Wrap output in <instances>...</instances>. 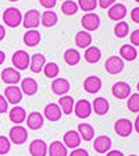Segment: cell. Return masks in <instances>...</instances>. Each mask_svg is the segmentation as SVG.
<instances>
[{"label": "cell", "instance_id": "cell-15", "mask_svg": "<svg viewBox=\"0 0 139 156\" xmlns=\"http://www.w3.org/2000/svg\"><path fill=\"white\" fill-rule=\"evenodd\" d=\"M64 145L71 148V149H77L78 146L81 145V135L74 130L67 131L64 134Z\"/></svg>", "mask_w": 139, "mask_h": 156}, {"label": "cell", "instance_id": "cell-38", "mask_svg": "<svg viewBox=\"0 0 139 156\" xmlns=\"http://www.w3.org/2000/svg\"><path fill=\"white\" fill-rule=\"evenodd\" d=\"M11 145H10V140L4 135H0V155H6L10 151Z\"/></svg>", "mask_w": 139, "mask_h": 156}, {"label": "cell", "instance_id": "cell-9", "mask_svg": "<svg viewBox=\"0 0 139 156\" xmlns=\"http://www.w3.org/2000/svg\"><path fill=\"white\" fill-rule=\"evenodd\" d=\"M107 14H109V18L113 20V21H123V18L127 16V9L121 3H114L109 9Z\"/></svg>", "mask_w": 139, "mask_h": 156}, {"label": "cell", "instance_id": "cell-47", "mask_svg": "<svg viewBox=\"0 0 139 156\" xmlns=\"http://www.w3.org/2000/svg\"><path fill=\"white\" fill-rule=\"evenodd\" d=\"M4 60H6V55H4V53L0 50V64H3Z\"/></svg>", "mask_w": 139, "mask_h": 156}, {"label": "cell", "instance_id": "cell-30", "mask_svg": "<svg viewBox=\"0 0 139 156\" xmlns=\"http://www.w3.org/2000/svg\"><path fill=\"white\" fill-rule=\"evenodd\" d=\"M93 110L96 114L99 116H103L109 112V102L104 98H96L93 102Z\"/></svg>", "mask_w": 139, "mask_h": 156}, {"label": "cell", "instance_id": "cell-4", "mask_svg": "<svg viewBox=\"0 0 139 156\" xmlns=\"http://www.w3.org/2000/svg\"><path fill=\"white\" fill-rule=\"evenodd\" d=\"M23 24L26 29H33L40 24V14L38 10H29L23 17Z\"/></svg>", "mask_w": 139, "mask_h": 156}, {"label": "cell", "instance_id": "cell-37", "mask_svg": "<svg viewBox=\"0 0 139 156\" xmlns=\"http://www.w3.org/2000/svg\"><path fill=\"white\" fill-rule=\"evenodd\" d=\"M127 106H128V109H130L132 113H138L139 112V94L131 95L130 99H128Z\"/></svg>", "mask_w": 139, "mask_h": 156}, {"label": "cell", "instance_id": "cell-41", "mask_svg": "<svg viewBox=\"0 0 139 156\" xmlns=\"http://www.w3.org/2000/svg\"><path fill=\"white\" fill-rule=\"evenodd\" d=\"M99 2V6L102 9H110L114 3H116V0H97Z\"/></svg>", "mask_w": 139, "mask_h": 156}, {"label": "cell", "instance_id": "cell-23", "mask_svg": "<svg viewBox=\"0 0 139 156\" xmlns=\"http://www.w3.org/2000/svg\"><path fill=\"white\" fill-rule=\"evenodd\" d=\"M84 57L88 63H92V64H93V63H97L102 57L100 49L96 48V46H89V48H86V50H85Z\"/></svg>", "mask_w": 139, "mask_h": 156}, {"label": "cell", "instance_id": "cell-3", "mask_svg": "<svg viewBox=\"0 0 139 156\" xmlns=\"http://www.w3.org/2000/svg\"><path fill=\"white\" fill-rule=\"evenodd\" d=\"M104 68H106V71L109 74H118V73L123 71V68H124L123 58L118 57V56H110L106 60Z\"/></svg>", "mask_w": 139, "mask_h": 156}, {"label": "cell", "instance_id": "cell-21", "mask_svg": "<svg viewBox=\"0 0 139 156\" xmlns=\"http://www.w3.org/2000/svg\"><path fill=\"white\" fill-rule=\"evenodd\" d=\"M26 124L31 130H39L43 126V117L39 112H32L26 119Z\"/></svg>", "mask_w": 139, "mask_h": 156}, {"label": "cell", "instance_id": "cell-46", "mask_svg": "<svg viewBox=\"0 0 139 156\" xmlns=\"http://www.w3.org/2000/svg\"><path fill=\"white\" fill-rule=\"evenodd\" d=\"M4 36H6V29L3 25H0V41H3Z\"/></svg>", "mask_w": 139, "mask_h": 156}, {"label": "cell", "instance_id": "cell-8", "mask_svg": "<svg viewBox=\"0 0 139 156\" xmlns=\"http://www.w3.org/2000/svg\"><path fill=\"white\" fill-rule=\"evenodd\" d=\"M2 80L9 85H16L21 80V74L13 67H7L2 71Z\"/></svg>", "mask_w": 139, "mask_h": 156}, {"label": "cell", "instance_id": "cell-42", "mask_svg": "<svg viewBox=\"0 0 139 156\" xmlns=\"http://www.w3.org/2000/svg\"><path fill=\"white\" fill-rule=\"evenodd\" d=\"M7 109H9V103H7L6 98L0 95V113H6Z\"/></svg>", "mask_w": 139, "mask_h": 156}, {"label": "cell", "instance_id": "cell-40", "mask_svg": "<svg viewBox=\"0 0 139 156\" xmlns=\"http://www.w3.org/2000/svg\"><path fill=\"white\" fill-rule=\"evenodd\" d=\"M39 2H40V4L47 10L53 9V7L56 6V3H57V0H39Z\"/></svg>", "mask_w": 139, "mask_h": 156}, {"label": "cell", "instance_id": "cell-27", "mask_svg": "<svg viewBox=\"0 0 139 156\" xmlns=\"http://www.w3.org/2000/svg\"><path fill=\"white\" fill-rule=\"evenodd\" d=\"M120 56L124 58V60H127V62H132V60H135V58H136L138 52H136L135 46H132V45H124L123 48L120 49Z\"/></svg>", "mask_w": 139, "mask_h": 156}, {"label": "cell", "instance_id": "cell-48", "mask_svg": "<svg viewBox=\"0 0 139 156\" xmlns=\"http://www.w3.org/2000/svg\"><path fill=\"white\" fill-rule=\"evenodd\" d=\"M135 130H136V133L139 134V116L136 117V120H135Z\"/></svg>", "mask_w": 139, "mask_h": 156}, {"label": "cell", "instance_id": "cell-25", "mask_svg": "<svg viewBox=\"0 0 139 156\" xmlns=\"http://www.w3.org/2000/svg\"><path fill=\"white\" fill-rule=\"evenodd\" d=\"M78 134L81 135V138H84V141H91L95 136V130L91 124L81 123L78 126Z\"/></svg>", "mask_w": 139, "mask_h": 156}, {"label": "cell", "instance_id": "cell-17", "mask_svg": "<svg viewBox=\"0 0 139 156\" xmlns=\"http://www.w3.org/2000/svg\"><path fill=\"white\" fill-rule=\"evenodd\" d=\"M93 148L97 153H106L107 151H110V148H111V140L106 135L97 136L93 142Z\"/></svg>", "mask_w": 139, "mask_h": 156}, {"label": "cell", "instance_id": "cell-18", "mask_svg": "<svg viewBox=\"0 0 139 156\" xmlns=\"http://www.w3.org/2000/svg\"><path fill=\"white\" fill-rule=\"evenodd\" d=\"M45 117L50 121H57L61 117V109L56 103H49L45 107Z\"/></svg>", "mask_w": 139, "mask_h": 156}, {"label": "cell", "instance_id": "cell-39", "mask_svg": "<svg viewBox=\"0 0 139 156\" xmlns=\"http://www.w3.org/2000/svg\"><path fill=\"white\" fill-rule=\"evenodd\" d=\"M130 39H131L132 46H139V29H135V31L131 34Z\"/></svg>", "mask_w": 139, "mask_h": 156}, {"label": "cell", "instance_id": "cell-49", "mask_svg": "<svg viewBox=\"0 0 139 156\" xmlns=\"http://www.w3.org/2000/svg\"><path fill=\"white\" fill-rule=\"evenodd\" d=\"M9 2H18V0H9Z\"/></svg>", "mask_w": 139, "mask_h": 156}, {"label": "cell", "instance_id": "cell-5", "mask_svg": "<svg viewBox=\"0 0 139 156\" xmlns=\"http://www.w3.org/2000/svg\"><path fill=\"white\" fill-rule=\"evenodd\" d=\"M26 138H28V133H26L25 127L16 126L10 130V140L13 141L16 145H23V144H25Z\"/></svg>", "mask_w": 139, "mask_h": 156}, {"label": "cell", "instance_id": "cell-16", "mask_svg": "<svg viewBox=\"0 0 139 156\" xmlns=\"http://www.w3.org/2000/svg\"><path fill=\"white\" fill-rule=\"evenodd\" d=\"M29 153L32 156H46L47 153V145L42 140H35L29 145Z\"/></svg>", "mask_w": 139, "mask_h": 156}, {"label": "cell", "instance_id": "cell-14", "mask_svg": "<svg viewBox=\"0 0 139 156\" xmlns=\"http://www.w3.org/2000/svg\"><path fill=\"white\" fill-rule=\"evenodd\" d=\"M84 88H85V91H86L88 94H96V92H99L100 91V88H102L100 78L96 77V75L88 77L84 82Z\"/></svg>", "mask_w": 139, "mask_h": 156}, {"label": "cell", "instance_id": "cell-43", "mask_svg": "<svg viewBox=\"0 0 139 156\" xmlns=\"http://www.w3.org/2000/svg\"><path fill=\"white\" fill-rule=\"evenodd\" d=\"M131 18H132L134 23L139 24V7H135V9L131 11Z\"/></svg>", "mask_w": 139, "mask_h": 156}, {"label": "cell", "instance_id": "cell-45", "mask_svg": "<svg viewBox=\"0 0 139 156\" xmlns=\"http://www.w3.org/2000/svg\"><path fill=\"white\" fill-rule=\"evenodd\" d=\"M106 156H124V155H123V152H120V151H110Z\"/></svg>", "mask_w": 139, "mask_h": 156}, {"label": "cell", "instance_id": "cell-26", "mask_svg": "<svg viewBox=\"0 0 139 156\" xmlns=\"http://www.w3.org/2000/svg\"><path fill=\"white\" fill-rule=\"evenodd\" d=\"M40 24L46 28H50V27H54L57 24V14L54 11H45V13L40 16Z\"/></svg>", "mask_w": 139, "mask_h": 156}, {"label": "cell", "instance_id": "cell-35", "mask_svg": "<svg viewBox=\"0 0 139 156\" xmlns=\"http://www.w3.org/2000/svg\"><path fill=\"white\" fill-rule=\"evenodd\" d=\"M58 71H60V68L56 63H47L43 67V73L47 78H56L58 75Z\"/></svg>", "mask_w": 139, "mask_h": 156}, {"label": "cell", "instance_id": "cell-19", "mask_svg": "<svg viewBox=\"0 0 139 156\" xmlns=\"http://www.w3.org/2000/svg\"><path fill=\"white\" fill-rule=\"evenodd\" d=\"M46 64V58L43 55H40V53H36V55L32 56V58H31V62H29V66H31V71L35 73V74H38V73H40L43 70V67H45Z\"/></svg>", "mask_w": 139, "mask_h": 156}, {"label": "cell", "instance_id": "cell-50", "mask_svg": "<svg viewBox=\"0 0 139 156\" xmlns=\"http://www.w3.org/2000/svg\"><path fill=\"white\" fill-rule=\"evenodd\" d=\"M138 89H139V82H138Z\"/></svg>", "mask_w": 139, "mask_h": 156}, {"label": "cell", "instance_id": "cell-51", "mask_svg": "<svg viewBox=\"0 0 139 156\" xmlns=\"http://www.w3.org/2000/svg\"><path fill=\"white\" fill-rule=\"evenodd\" d=\"M135 2H138V3H139V0H135Z\"/></svg>", "mask_w": 139, "mask_h": 156}, {"label": "cell", "instance_id": "cell-44", "mask_svg": "<svg viewBox=\"0 0 139 156\" xmlns=\"http://www.w3.org/2000/svg\"><path fill=\"white\" fill-rule=\"evenodd\" d=\"M70 156H89L88 155V152L85 149H81V148H77V149H74L71 152V155Z\"/></svg>", "mask_w": 139, "mask_h": 156}, {"label": "cell", "instance_id": "cell-10", "mask_svg": "<svg viewBox=\"0 0 139 156\" xmlns=\"http://www.w3.org/2000/svg\"><path fill=\"white\" fill-rule=\"evenodd\" d=\"M114 130L120 136H128L132 133V123L128 119H120L114 124Z\"/></svg>", "mask_w": 139, "mask_h": 156}, {"label": "cell", "instance_id": "cell-34", "mask_svg": "<svg viewBox=\"0 0 139 156\" xmlns=\"http://www.w3.org/2000/svg\"><path fill=\"white\" fill-rule=\"evenodd\" d=\"M61 11L65 16H74L78 11V4L75 3L74 0H65L61 6Z\"/></svg>", "mask_w": 139, "mask_h": 156}, {"label": "cell", "instance_id": "cell-6", "mask_svg": "<svg viewBox=\"0 0 139 156\" xmlns=\"http://www.w3.org/2000/svg\"><path fill=\"white\" fill-rule=\"evenodd\" d=\"M11 62H13L14 67H17L18 70H25V68H28L31 58H29V55L25 50H17L13 55Z\"/></svg>", "mask_w": 139, "mask_h": 156}, {"label": "cell", "instance_id": "cell-11", "mask_svg": "<svg viewBox=\"0 0 139 156\" xmlns=\"http://www.w3.org/2000/svg\"><path fill=\"white\" fill-rule=\"evenodd\" d=\"M131 94V87L124 81H118L113 85V95L117 99H127Z\"/></svg>", "mask_w": 139, "mask_h": 156}, {"label": "cell", "instance_id": "cell-22", "mask_svg": "<svg viewBox=\"0 0 139 156\" xmlns=\"http://www.w3.org/2000/svg\"><path fill=\"white\" fill-rule=\"evenodd\" d=\"M75 43L78 48H89L92 45V35L88 31H79L75 36Z\"/></svg>", "mask_w": 139, "mask_h": 156}, {"label": "cell", "instance_id": "cell-31", "mask_svg": "<svg viewBox=\"0 0 139 156\" xmlns=\"http://www.w3.org/2000/svg\"><path fill=\"white\" fill-rule=\"evenodd\" d=\"M64 60L68 66H77L81 60V55L75 49H67L64 53Z\"/></svg>", "mask_w": 139, "mask_h": 156}, {"label": "cell", "instance_id": "cell-2", "mask_svg": "<svg viewBox=\"0 0 139 156\" xmlns=\"http://www.w3.org/2000/svg\"><path fill=\"white\" fill-rule=\"evenodd\" d=\"M81 24L85 31H96L100 27V17L96 13H86L81 18Z\"/></svg>", "mask_w": 139, "mask_h": 156}, {"label": "cell", "instance_id": "cell-28", "mask_svg": "<svg viewBox=\"0 0 139 156\" xmlns=\"http://www.w3.org/2000/svg\"><path fill=\"white\" fill-rule=\"evenodd\" d=\"M39 42H40V34H39L38 31H35V29H29L28 32L24 35V43H25L26 46L33 48V46H36Z\"/></svg>", "mask_w": 139, "mask_h": 156}, {"label": "cell", "instance_id": "cell-32", "mask_svg": "<svg viewBox=\"0 0 139 156\" xmlns=\"http://www.w3.org/2000/svg\"><path fill=\"white\" fill-rule=\"evenodd\" d=\"M58 103H60V106H61V110H63L64 114H70L72 112V107H74V99H72V96H67V95H64V96L60 98Z\"/></svg>", "mask_w": 139, "mask_h": 156}, {"label": "cell", "instance_id": "cell-1", "mask_svg": "<svg viewBox=\"0 0 139 156\" xmlns=\"http://www.w3.org/2000/svg\"><path fill=\"white\" fill-rule=\"evenodd\" d=\"M3 21L10 28H17L19 24L23 23L21 11H19L18 9H16V7H9L3 13Z\"/></svg>", "mask_w": 139, "mask_h": 156}, {"label": "cell", "instance_id": "cell-12", "mask_svg": "<svg viewBox=\"0 0 139 156\" xmlns=\"http://www.w3.org/2000/svg\"><path fill=\"white\" fill-rule=\"evenodd\" d=\"M74 112H75V114H77V117H79V119H88L92 113L91 103L88 101H85V99L78 101L74 107Z\"/></svg>", "mask_w": 139, "mask_h": 156}, {"label": "cell", "instance_id": "cell-29", "mask_svg": "<svg viewBox=\"0 0 139 156\" xmlns=\"http://www.w3.org/2000/svg\"><path fill=\"white\" fill-rule=\"evenodd\" d=\"M49 155L50 156H67V148L60 141H54V142L50 144Z\"/></svg>", "mask_w": 139, "mask_h": 156}, {"label": "cell", "instance_id": "cell-13", "mask_svg": "<svg viewBox=\"0 0 139 156\" xmlns=\"http://www.w3.org/2000/svg\"><path fill=\"white\" fill-rule=\"evenodd\" d=\"M52 91L56 95H60V96H64L68 91H70V82L65 80V78H56L52 82Z\"/></svg>", "mask_w": 139, "mask_h": 156}, {"label": "cell", "instance_id": "cell-33", "mask_svg": "<svg viewBox=\"0 0 139 156\" xmlns=\"http://www.w3.org/2000/svg\"><path fill=\"white\" fill-rule=\"evenodd\" d=\"M130 32V25L125 21H118L114 27V34H116L117 38H125Z\"/></svg>", "mask_w": 139, "mask_h": 156}, {"label": "cell", "instance_id": "cell-52", "mask_svg": "<svg viewBox=\"0 0 139 156\" xmlns=\"http://www.w3.org/2000/svg\"><path fill=\"white\" fill-rule=\"evenodd\" d=\"M131 156H136V155H131Z\"/></svg>", "mask_w": 139, "mask_h": 156}, {"label": "cell", "instance_id": "cell-7", "mask_svg": "<svg viewBox=\"0 0 139 156\" xmlns=\"http://www.w3.org/2000/svg\"><path fill=\"white\" fill-rule=\"evenodd\" d=\"M4 98H6L10 103L17 105L23 99V91L17 85H10V87H7L4 89Z\"/></svg>", "mask_w": 139, "mask_h": 156}, {"label": "cell", "instance_id": "cell-24", "mask_svg": "<svg viewBox=\"0 0 139 156\" xmlns=\"http://www.w3.org/2000/svg\"><path fill=\"white\" fill-rule=\"evenodd\" d=\"M25 119H26V112L24 110L23 107L16 106L11 109V112H10V120L13 121V123L19 126V123H23Z\"/></svg>", "mask_w": 139, "mask_h": 156}, {"label": "cell", "instance_id": "cell-20", "mask_svg": "<svg viewBox=\"0 0 139 156\" xmlns=\"http://www.w3.org/2000/svg\"><path fill=\"white\" fill-rule=\"evenodd\" d=\"M21 91L24 92L25 95L31 96V95H35L36 91H38V82L33 80V78H24L23 82H21Z\"/></svg>", "mask_w": 139, "mask_h": 156}, {"label": "cell", "instance_id": "cell-36", "mask_svg": "<svg viewBox=\"0 0 139 156\" xmlns=\"http://www.w3.org/2000/svg\"><path fill=\"white\" fill-rule=\"evenodd\" d=\"M78 7H81L84 11H93L97 7V0H78Z\"/></svg>", "mask_w": 139, "mask_h": 156}]
</instances>
